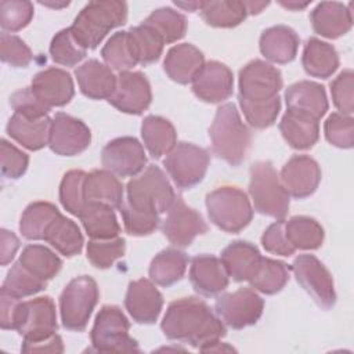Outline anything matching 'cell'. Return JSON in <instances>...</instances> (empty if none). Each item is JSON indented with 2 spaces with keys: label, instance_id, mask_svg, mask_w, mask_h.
I'll return each mask as SVG.
<instances>
[{
  "label": "cell",
  "instance_id": "obj_60",
  "mask_svg": "<svg viewBox=\"0 0 354 354\" xmlns=\"http://www.w3.org/2000/svg\"><path fill=\"white\" fill-rule=\"evenodd\" d=\"M245 6H246V10H248V14H259L261 12L263 8H266L268 6L267 1H245Z\"/></svg>",
  "mask_w": 354,
  "mask_h": 354
},
{
  "label": "cell",
  "instance_id": "obj_39",
  "mask_svg": "<svg viewBox=\"0 0 354 354\" xmlns=\"http://www.w3.org/2000/svg\"><path fill=\"white\" fill-rule=\"evenodd\" d=\"M250 286L264 295H275L289 281V267L279 260L261 257L253 275L248 279Z\"/></svg>",
  "mask_w": 354,
  "mask_h": 354
},
{
  "label": "cell",
  "instance_id": "obj_58",
  "mask_svg": "<svg viewBox=\"0 0 354 354\" xmlns=\"http://www.w3.org/2000/svg\"><path fill=\"white\" fill-rule=\"evenodd\" d=\"M0 264L6 266L14 259L19 248V239L14 232L3 228L0 231Z\"/></svg>",
  "mask_w": 354,
  "mask_h": 354
},
{
  "label": "cell",
  "instance_id": "obj_62",
  "mask_svg": "<svg viewBox=\"0 0 354 354\" xmlns=\"http://www.w3.org/2000/svg\"><path fill=\"white\" fill-rule=\"evenodd\" d=\"M279 4L283 6V7H286V8H290V10H300V8L307 7V6H308V1H307V3H296V1H288V3H285V1H281Z\"/></svg>",
  "mask_w": 354,
  "mask_h": 354
},
{
  "label": "cell",
  "instance_id": "obj_15",
  "mask_svg": "<svg viewBox=\"0 0 354 354\" xmlns=\"http://www.w3.org/2000/svg\"><path fill=\"white\" fill-rule=\"evenodd\" d=\"M91 131L87 124L64 112L55 113L51 120L48 147L61 156H75L88 148Z\"/></svg>",
  "mask_w": 354,
  "mask_h": 354
},
{
  "label": "cell",
  "instance_id": "obj_24",
  "mask_svg": "<svg viewBox=\"0 0 354 354\" xmlns=\"http://www.w3.org/2000/svg\"><path fill=\"white\" fill-rule=\"evenodd\" d=\"M203 64V53L194 44L183 43L173 46L167 51L163 62V69L173 82L187 84L192 82Z\"/></svg>",
  "mask_w": 354,
  "mask_h": 354
},
{
  "label": "cell",
  "instance_id": "obj_1",
  "mask_svg": "<svg viewBox=\"0 0 354 354\" xmlns=\"http://www.w3.org/2000/svg\"><path fill=\"white\" fill-rule=\"evenodd\" d=\"M127 198L119 210L124 230L133 236L152 234L159 225V214L170 209L176 194L166 174L155 165L127 183Z\"/></svg>",
  "mask_w": 354,
  "mask_h": 354
},
{
  "label": "cell",
  "instance_id": "obj_28",
  "mask_svg": "<svg viewBox=\"0 0 354 354\" xmlns=\"http://www.w3.org/2000/svg\"><path fill=\"white\" fill-rule=\"evenodd\" d=\"M279 130L285 141L295 149H308L319 137L318 119L292 109H286L279 122Z\"/></svg>",
  "mask_w": 354,
  "mask_h": 354
},
{
  "label": "cell",
  "instance_id": "obj_14",
  "mask_svg": "<svg viewBox=\"0 0 354 354\" xmlns=\"http://www.w3.org/2000/svg\"><path fill=\"white\" fill-rule=\"evenodd\" d=\"M162 232L171 245L187 248L198 235L207 232V224L195 209L185 205L181 196H176L163 220Z\"/></svg>",
  "mask_w": 354,
  "mask_h": 354
},
{
  "label": "cell",
  "instance_id": "obj_52",
  "mask_svg": "<svg viewBox=\"0 0 354 354\" xmlns=\"http://www.w3.org/2000/svg\"><path fill=\"white\" fill-rule=\"evenodd\" d=\"M0 55L3 62L14 68H26L33 58L30 48L22 39L6 32L0 36Z\"/></svg>",
  "mask_w": 354,
  "mask_h": 354
},
{
  "label": "cell",
  "instance_id": "obj_22",
  "mask_svg": "<svg viewBox=\"0 0 354 354\" xmlns=\"http://www.w3.org/2000/svg\"><path fill=\"white\" fill-rule=\"evenodd\" d=\"M189 281L199 295L216 296L228 286V274L216 256L198 254L191 261Z\"/></svg>",
  "mask_w": 354,
  "mask_h": 354
},
{
  "label": "cell",
  "instance_id": "obj_6",
  "mask_svg": "<svg viewBox=\"0 0 354 354\" xmlns=\"http://www.w3.org/2000/svg\"><path fill=\"white\" fill-rule=\"evenodd\" d=\"M210 221L224 232H241L253 217L248 195L236 187H218L206 195Z\"/></svg>",
  "mask_w": 354,
  "mask_h": 354
},
{
  "label": "cell",
  "instance_id": "obj_32",
  "mask_svg": "<svg viewBox=\"0 0 354 354\" xmlns=\"http://www.w3.org/2000/svg\"><path fill=\"white\" fill-rule=\"evenodd\" d=\"M91 239H113L120 232V225L111 206L87 202L77 216Z\"/></svg>",
  "mask_w": 354,
  "mask_h": 354
},
{
  "label": "cell",
  "instance_id": "obj_47",
  "mask_svg": "<svg viewBox=\"0 0 354 354\" xmlns=\"http://www.w3.org/2000/svg\"><path fill=\"white\" fill-rule=\"evenodd\" d=\"M86 53L87 50L75 40L69 28L59 30L50 44L53 61L64 66H75L86 57Z\"/></svg>",
  "mask_w": 354,
  "mask_h": 354
},
{
  "label": "cell",
  "instance_id": "obj_42",
  "mask_svg": "<svg viewBox=\"0 0 354 354\" xmlns=\"http://www.w3.org/2000/svg\"><path fill=\"white\" fill-rule=\"evenodd\" d=\"M101 55L106 66L119 72L129 71L138 64L129 30L113 33L102 47Z\"/></svg>",
  "mask_w": 354,
  "mask_h": 354
},
{
  "label": "cell",
  "instance_id": "obj_63",
  "mask_svg": "<svg viewBox=\"0 0 354 354\" xmlns=\"http://www.w3.org/2000/svg\"><path fill=\"white\" fill-rule=\"evenodd\" d=\"M40 4H44V6H48V7H55V8H59V7H66L69 3H61V4H54V3H40Z\"/></svg>",
  "mask_w": 354,
  "mask_h": 354
},
{
  "label": "cell",
  "instance_id": "obj_10",
  "mask_svg": "<svg viewBox=\"0 0 354 354\" xmlns=\"http://www.w3.org/2000/svg\"><path fill=\"white\" fill-rule=\"evenodd\" d=\"M209 162L210 156L206 149L191 142H178L167 153L163 165L174 184L188 189L203 180Z\"/></svg>",
  "mask_w": 354,
  "mask_h": 354
},
{
  "label": "cell",
  "instance_id": "obj_34",
  "mask_svg": "<svg viewBox=\"0 0 354 354\" xmlns=\"http://www.w3.org/2000/svg\"><path fill=\"white\" fill-rule=\"evenodd\" d=\"M141 137L149 155L155 159L167 155L177 141L174 126L167 119L155 115H149L142 120Z\"/></svg>",
  "mask_w": 354,
  "mask_h": 354
},
{
  "label": "cell",
  "instance_id": "obj_48",
  "mask_svg": "<svg viewBox=\"0 0 354 354\" xmlns=\"http://www.w3.org/2000/svg\"><path fill=\"white\" fill-rule=\"evenodd\" d=\"M124 250L126 242L123 238L91 239L87 243V259L94 267L105 270L123 257Z\"/></svg>",
  "mask_w": 354,
  "mask_h": 354
},
{
  "label": "cell",
  "instance_id": "obj_46",
  "mask_svg": "<svg viewBox=\"0 0 354 354\" xmlns=\"http://www.w3.org/2000/svg\"><path fill=\"white\" fill-rule=\"evenodd\" d=\"M47 286V281H43L26 270L19 260L12 264L3 282L1 289L10 292L12 296L21 299L35 295Z\"/></svg>",
  "mask_w": 354,
  "mask_h": 354
},
{
  "label": "cell",
  "instance_id": "obj_4",
  "mask_svg": "<svg viewBox=\"0 0 354 354\" xmlns=\"http://www.w3.org/2000/svg\"><path fill=\"white\" fill-rule=\"evenodd\" d=\"M127 19L124 1H90L76 15L69 28L75 40L86 50H94L102 39Z\"/></svg>",
  "mask_w": 354,
  "mask_h": 354
},
{
  "label": "cell",
  "instance_id": "obj_11",
  "mask_svg": "<svg viewBox=\"0 0 354 354\" xmlns=\"http://www.w3.org/2000/svg\"><path fill=\"white\" fill-rule=\"evenodd\" d=\"M282 75L271 64L253 59L239 71V102H267L278 97Z\"/></svg>",
  "mask_w": 354,
  "mask_h": 354
},
{
  "label": "cell",
  "instance_id": "obj_29",
  "mask_svg": "<svg viewBox=\"0 0 354 354\" xmlns=\"http://www.w3.org/2000/svg\"><path fill=\"white\" fill-rule=\"evenodd\" d=\"M299 36L285 25L266 29L260 36V51L271 62L288 64L295 59L299 48Z\"/></svg>",
  "mask_w": 354,
  "mask_h": 354
},
{
  "label": "cell",
  "instance_id": "obj_2",
  "mask_svg": "<svg viewBox=\"0 0 354 354\" xmlns=\"http://www.w3.org/2000/svg\"><path fill=\"white\" fill-rule=\"evenodd\" d=\"M160 328L170 340L189 344L205 351L225 336V326L212 308L198 297L171 301Z\"/></svg>",
  "mask_w": 354,
  "mask_h": 354
},
{
  "label": "cell",
  "instance_id": "obj_7",
  "mask_svg": "<svg viewBox=\"0 0 354 354\" xmlns=\"http://www.w3.org/2000/svg\"><path fill=\"white\" fill-rule=\"evenodd\" d=\"M97 282L88 275L73 278L59 296L61 321L65 329L82 332L98 301Z\"/></svg>",
  "mask_w": 354,
  "mask_h": 354
},
{
  "label": "cell",
  "instance_id": "obj_41",
  "mask_svg": "<svg viewBox=\"0 0 354 354\" xmlns=\"http://www.w3.org/2000/svg\"><path fill=\"white\" fill-rule=\"evenodd\" d=\"M19 263L43 281L54 278L62 267V260L43 245H28L19 256Z\"/></svg>",
  "mask_w": 354,
  "mask_h": 354
},
{
  "label": "cell",
  "instance_id": "obj_31",
  "mask_svg": "<svg viewBox=\"0 0 354 354\" xmlns=\"http://www.w3.org/2000/svg\"><path fill=\"white\" fill-rule=\"evenodd\" d=\"M84 201L119 209L123 202V185L109 170H93L84 180Z\"/></svg>",
  "mask_w": 354,
  "mask_h": 354
},
{
  "label": "cell",
  "instance_id": "obj_9",
  "mask_svg": "<svg viewBox=\"0 0 354 354\" xmlns=\"http://www.w3.org/2000/svg\"><path fill=\"white\" fill-rule=\"evenodd\" d=\"M14 329L24 337V343H37L55 335V304L50 296L19 301Z\"/></svg>",
  "mask_w": 354,
  "mask_h": 354
},
{
  "label": "cell",
  "instance_id": "obj_33",
  "mask_svg": "<svg viewBox=\"0 0 354 354\" xmlns=\"http://www.w3.org/2000/svg\"><path fill=\"white\" fill-rule=\"evenodd\" d=\"M301 64L307 75L328 79L339 66V55L332 44L311 37L304 44Z\"/></svg>",
  "mask_w": 354,
  "mask_h": 354
},
{
  "label": "cell",
  "instance_id": "obj_44",
  "mask_svg": "<svg viewBox=\"0 0 354 354\" xmlns=\"http://www.w3.org/2000/svg\"><path fill=\"white\" fill-rule=\"evenodd\" d=\"M134 53L137 55L138 64L149 65L156 62L163 50V40L160 36L149 26L141 24L129 30Z\"/></svg>",
  "mask_w": 354,
  "mask_h": 354
},
{
  "label": "cell",
  "instance_id": "obj_13",
  "mask_svg": "<svg viewBox=\"0 0 354 354\" xmlns=\"http://www.w3.org/2000/svg\"><path fill=\"white\" fill-rule=\"evenodd\" d=\"M264 308V300L250 288H239L235 292L221 295L214 304L217 317L232 329H243L254 325Z\"/></svg>",
  "mask_w": 354,
  "mask_h": 354
},
{
  "label": "cell",
  "instance_id": "obj_26",
  "mask_svg": "<svg viewBox=\"0 0 354 354\" xmlns=\"http://www.w3.org/2000/svg\"><path fill=\"white\" fill-rule=\"evenodd\" d=\"M75 75L82 94L91 100H108L116 87V76L111 68L97 59L86 61Z\"/></svg>",
  "mask_w": 354,
  "mask_h": 354
},
{
  "label": "cell",
  "instance_id": "obj_59",
  "mask_svg": "<svg viewBox=\"0 0 354 354\" xmlns=\"http://www.w3.org/2000/svg\"><path fill=\"white\" fill-rule=\"evenodd\" d=\"M22 351L25 353H32V351H39V353H62L64 351V344L62 339L55 333L54 336L37 342V343H24L22 344Z\"/></svg>",
  "mask_w": 354,
  "mask_h": 354
},
{
  "label": "cell",
  "instance_id": "obj_49",
  "mask_svg": "<svg viewBox=\"0 0 354 354\" xmlns=\"http://www.w3.org/2000/svg\"><path fill=\"white\" fill-rule=\"evenodd\" d=\"M33 18V4L26 0H1L0 25L4 30L18 32Z\"/></svg>",
  "mask_w": 354,
  "mask_h": 354
},
{
  "label": "cell",
  "instance_id": "obj_61",
  "mask_svg": "<svg viewBox=\"0 0 354 354\" xmlns=\"http://www.w3.org/2000/svg\"><path fill=\"white\" fill-rule=\"evenodd\" d=\"M177 7H181L184 10H188V11H196L201 8L202 6V1H189V3H181V1H176L174 3Z\"/></svg>",
  "mask_w": 354,
  "mask_h": 354
},
{
  "label": "cell",
  "instance_id": "obj_35",
  "mask_svg": "<svg viewBox=\"0 0 354 354\" xmlns=\"http://www.w3.org/2000/svg\"><path fill=\"white\" fill-rule=\"evenodd\" d=\"M187 263L188 257L184 252L167 248L152 259L149 266V277L155 283L169 288L184 277Z\"/></svg>",
  "mask_w": 354,
  "mask_h": 354
},
{
  "label": "cell",
  "instance_id": "obj_25",
  "mask_svg": "<svg viewBox=\"0 0 354 354\" xmlns=\"http://www.w3.org/2000/svg\"><path fill=\"white\" fill-rule=\"evenodd\" d=\"M51 120L48 116L29 118L14 112L7 123V134L29 151H39L48 145Z\"/></svg>",
  "mask_w": 354,
  "mask_h": 354
},
{
  "label": "cell",
  "instance_id": "obj_17",
  "mask_svg": "<svg viewBox=\"0 0 354 354\" xmlns=\"http://www.w3.org/2000/svg\"><path fill=\"white\" fill-rule=\"evenodd\" d=\"M102 166L120 177H133L142 171L147 156L134 137H119L109 141L101 152Z\"/></svg>",
  "mask_w": 354,
  "mask_h": 354
},
{
  "label": "cell",
  "instance_id": "obj_20",
  "mask_svg": "<svg viewBox=\"0 0 354 354\" xmlns=\"http://www.w3.org/2000/svg\"><path fill=\"white\" fill-rule=\"evenodd\" d=\"M30 88L36 98L48 109L66 105L75 94L71 75L59 68H48L36 73Z\"/></svg>",
  "mask_w": 354,
  "mask_h": 354
},
{
  "label": "cell",
  "instance_id": "obj_37",
  "mask_svg": "<svg viewBox=\"0 0 354 354\" xmlns=\"http://www.w3.org/2000/svg\"><path fill=\"white\" fill-rule=\"evenodd\" d=\"M59 214V210L50 202H33L21 216L19 231L29 241H44L48 227Z\"/></svg>",
  "mask_w": 354,
  "mask_h": 354
},
{
  "label": "cell",
  "instance_id": "obj_45",
  "mask_svg": "<svg viewBox=\"0 0 354 354\" xmlns=\"http://www.w3.org/2000/svg\"><path fill=\"white\" fill-rule=\"evenodd\" d=\"M87 173L83 170H69L64 174L61 185H59V201L73 216H79L83 206L86 205L84 201V180Z\"/></svg>",
  "mask_w": 354,
  "mask_h": 354
},
{
  "label": "cell",
  "instance_id": "obj_18",
  "mask_svg": "<svg viewBox=\"0 0 354 354\" xmlns=\"http://www.w3.org/2000/svg\"><path fill=\"white\" fill-rule=\"evenodd\" d=\"M279 180L290 196L303 199L313 195L318 188L321 169L313 158L295 155L283 165Z\"/></svg>",
  "mask_w": 354,
  "mask_h": 354
},
{
  "label": "cell",
  "instance_id": "obj_23",
  "mask_svg": "<svg viewBox=\"0 0 354 354\" xmlns=\"http://www.w3.org/2000/svg\"><path fill=\"white\" fill-rule=\"evenodd\" d=\"M310 21L315 33L328 39H337L351 29L353 14L350 6L337 1H322L311 11Z\"/></svg>",
  "mask_w": 354,
  "mask_h": 354
},
{
  "label": "cell",
  "instance_id": "obj_12",
  "mask_svg": "<svg viewBox=\"0 0 354 354\" xmlns=\"http://www.w3.org/2000/svg\"><path fill=\"white\" fill-rule=\"evenodd\" d=\"M299 285L315 300V303L329 310L336 303L333 278L328 268L314 254H299L292 264Z\"/></svg>",
  "mask_w": 354,
  "mask_h": 354
},
{
  "label": "cell",
  "instance_id": "obj_3",
  "mask_svg": "<svg viewBox=\"0 0 354 354\" xmlns=\"http://www.w3.org/2000/svg\"><path fill=\"white\" fill-rule=\"evenodd\" d=\"M209 137L214 155L231 166H238L245 160L252 142L250 130L232 102L218 106L209 129Z\"/></svg>",
  "mask_w": 354,
  "mask_h": 354
},
{
  "label": "cell",
  "instance_id": "obj_19",
  "mask_svg": "<svg viewBox=\"0 0 354 354\" xmlns=\"http://www.w3.org/2000/svg\"><path fill=\"white\" fill-rule=\"evenodd\" d=\"M191 83L192 91L199 100L217 104L232 94L234 76L231 69L224 64L218 61H209L203 64Z\"/></svg>",
  "mask_w": 354,
  "mask_h": 354
},
{
  "label": "cell",
  "instance_id": "obj_27",
  "mask_svg": "<svg viewBox=\"0 0 354 354\" xmlns=\"http://www.w3.org/2000/svg\"><path fill=\"white\" fill-rule=\"evenodd\" d=\"M288 109L299 111L321 119L328 111V98L324 86L310 80H301L289 86L285 91Z\"/></svg>",
  "mask_w": 354,
  "mask_h": 354
},
{
  "label": "cell",
  "instance_id": "obj_30",
  "mask_svg": "<svg viewBox=\"0 0 354 354\" xmlns=\"http://www.w3.org/2000/svg\"><path fill=\"white\" fill-rule=\"evenodd\" d=\"M261 254L259 249L246 241H235L221 252V263L234 281H248L259 266Z\"/></svg>",
  "mask_w": 354,
  "mask_h": 354
},
{
  "label": "cell",
  "instance_id": "obj_56",
  "mask_svg": "<svg viewBox=\"0 0 354 354\" xmlns=\"http://www.w3.org/2000/svg\"><path fill=\"white\" fill-rule=\"evenodd\" d=\"M283 223L285 220H278L277 223L271 224L261 236V245L270 253L279 256H290L295 253V249L286 239Z\"/></svg>",
  "mask_w": 354,
  "mask_h": 354
},
{
  "label": "cell",
  "instance_id": "obj_8",
  "mask_svg": "<svg viewBox=\"0 0 354 354\" xmlns=\"http://www.w3.org/2000/svg\"><path fill=\"white\" fill-rule=\"evenodd\" d=\"M129 329L130 322L119 307L104 306L91 329V344L95 351H140Z\"/></svg>",
  "mask_w": 354,
  "mask_h": 354
},
{
  "label": "cell",
  "instance_id": "obj_40",
  "mask_svg": "<svg viewBox=\"0 0 354 354\" xmlns=\"http://www.w3.org/2000/svg\"><path fill=\"white\" fill-rule=\"evenodd\" d=\"M199 11L203 21L214 28H234L248 15L245 1H202Z\"/></svg>",
  "mask_w": 354,
  "mask_h": 354
},
{
  "label": "cell",
  "instance_id": "obj_57",
  "mask_svg": "<svg viewBox=\"0 0 354 354\" xmlns=\"http://www.w3.org/2000/svg\"><path fill=\"white\" fill-rule=\"evenodd\" d=\"M19 306V299L10 292L1 289L0 292V326L1 329H14L15 315Z\"/></svg>",
  "mask_w": 354,
  "mask_h": 354
},
{
  "label": "cell",
  "instance_id": "obj_36",
  "mask_svg": "<svg viewBox=\"0 0 354 354\" xmlns=\"http://www.w3.org/2000/svg\"><path fill=\"white\" fill-rule=\"evenodd\" d=\"M285 235L290 246L301 250H315L324 242V228L307 216H295L283 223Z\"/></svg>",
  "mask_w": 354,
  "mask_h": 354
},
{
  "label": "cell",
  "instance_id": "obj_51",
  "mask_svg": "<svg viewBox=\"0 0 354 354\" xmlns=\"http://www.w3.org/2000/svg\"><path fill=\"white\" fill-rule=\"evenodd\" d=\"M246 122L254 129H267L274 124L281 111L279 95L267 102H239Z\"/></svg>",
  "mask_w": 354,
  "mask_h": 354
},
{
  "label": "cell",
  "instance_id": "obj_21",
  "mask_svg": "<svg viewBox=\"0 0 354 354\" xmlns=\"http://www.w3.org/2000/svg\"><path fill=\"white\" fill-rule=\"evenodd\" d=\"M163 306V296L155 285L145 278L129 283L124 307L131 318L138 324H153Z\"/></svg>",
  "mask_w": 354,
  "mask_h": 354
},
{
  "label": "cell",
  "instance_id": "obj_5",
  "mask_svg": "<svg viewBox=\"0 0 354 354\" xmlns=\"http://www.w3.org/2000/svg\"><path fill=\"white\" fill-rule=\"evenodd\" d=\"M249 194L254 210L260 214L283 220L289 212V194L283 188L277 170L268 160L250 166Z\"/></svg>",
  "mask_w": 354,
  "mask_h": 354
},
{
  "label": "cell",
  "instance_id": "obj_55",
  "mask_svg": "<svg viewBox=\"0 0 354 354\" xmlns=\"http://www.w3.org/2000/svg\"><path fill=\"white\" fill-rule=\"evenodd\" d=\"M10 105L12 106L14 112L29 116V118H43V116H47L50 111L46 105H43L36 98L30 87H25L15 91L10 97Z\"/></svg>",
  "mask_w": 354,
  "mask_h": 354
},
{
  "label": "cell",
  "instance_id": "obj_50",
  "mask_svg": "<svg viewBox=\"0 0 354 354\" xmlns=\"http://www.w3.org/2000/svg\"><path fill=\"white\" fill-rule=\"evenodd\" d=\"M325 137L337 148H351L354 144V120L351 116L335 112L325 122Z\"/></svg>",
  "mask_w": 354,
  "mask_h": 354
},
{
  "label": "cell",
  "instance_id": "obj_16",
  "mask_svg": "<svg viewBox=\"0 0 354 354\" xmlns=\"http://www.w3.org/2000/svg\"><path fill=\"white\" fill-rule=\"evenodd\" d=\"M152 101V93L148 79L141 72H119L116 76V87L108 102L118 111L141 115Z\"/></svg>",
  "mask_w": 354,
  "mask_h": 354
},
{
  "label": "cell",
  "instance_id": "obj_38",
  "mask_svg": "<svg viewBox=\"0 0 354 354\" xmlns=\"http://www.w3.org/2000/svg\"><path fill=\"white\" fill-rule=\"evenodd\" d=\"M44 241L66 257L79 254L83 249V235L77 224L59 214L48 227Z\"/></svg>",
  "mask_w": 354,
  "mask_h": 354
},
{
  "label": "cell",
  "instance_id": "obj_53",
  "mask_svg": "<svg viewBox=\"0 0 354 354\" xmlns=\"http://www.w3.org/2000/svg\"><path fill=\"white\" fill-rule=\"evenodd\" d=\"M0 158L1 174L8 180H17L22 177L28 169L29 156L4 138L0 142Z\"/></svg>",
  "mask_w": 354,
  "mask_h": 354
},
{
  "label": "cell",
  "instance_id": "obj_43",
  "mask_svg": "<svg viewBox=\"0 0 354 354\" xmlns=\"http://www.w3.org/2000/svg\"><path fill=\"white\" fill-rule=\"evenodd\" d=\"M142 24L152 28L165 44L183 39L187 32L185 17L170 7H162L152 11Z\"/></svg>",
  "mask_w": 354,
  "mask_h": 354
},
{
  "label": "cell",
  "instance_id": "obj_54",
  "mask_svg": "<svg viewBox=\"0 0 354 354\" xmlns=\"http://www.w3.org/2000/svg\"><path fill=\"white\" fill-rule=\"evenodd\" d=\"M353 71L344 69L330 83V94L339 113L350 116L354 111L353 105Z\"/></svg>",
  "mask_w": 354,
  "mask_h": 354
}]
</instances>
